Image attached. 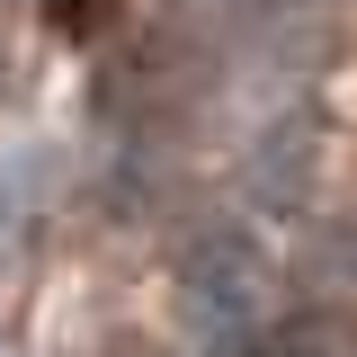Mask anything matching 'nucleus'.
Instances as JSON below:
<instances>
[{
  "label": "nucleus",
  "instance_id": "1",
  "mask_svg": "<svg viewBox=\"0 0 357 357\" xmlns=\"http://www.w3.org/2000/svg\"><path fill=\"white\" fill-rule=\"evenodd\" d=\"M188 321L206 331V340H241V331H259V259L241 250V241H206L197 259H188Z\"/></svg>",
  "mask_w": 357,
  "mask_h": 357
}]
</instances>
